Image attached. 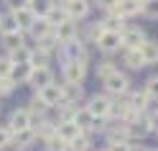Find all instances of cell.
Masks as SVG:
<instances>
[{"label":"cell","instance_id":"7","mask_svg":"<svg viewBox=\"0 0 158 151\" xmlns=\"http://www.w3.org/2000/svg\"><path fill=\"white\" fill-rule=\"evenodd\" d=\"M148 41L145 38V31L138 26H127L123 31V49H140L143 44Z\"/></svg>","mask_w":158,"mask_h":151},{"label":"cell","instance_id":"17","mask_svg":"<svg viewBox=\"0 0 158 151\" xmlns=\"http://www.w3.org/2000/svg\"><path fill=\"white\" fill-rule=\"evenodd\" d=\"M123 64L127 69H143L145 62H143L140 49H123Z\"/></svg>","mask_w":158,"mask_h":151},{"label":"cell","instance_id":"30","mask_svg":"<svg viewBox=\"0 0 158 151\" xmlns=\"http://www.w3.org/2000/svg\"><path fill=\"white\" fill-rule=\"evenodd\" d=\"M69 151H92V141L87 133H79L72 144H69Z\"/></svg>","mask_w":158,"mask_h":151},{"label":"cell","instance_id":"1","mask_svg":"<svg viewBox=\"0 0 158 151\" xmlns=\"http://www.w3.org/2000/svg\"><path fill=\"white\" fill-rule=\"evenodd\" d=\"M102 85H105V92L110 97H125L130 92V77L123 74L120 69H117L115 74H110L107 79H102Z\"/></svg>","mask_w":158,"mask_h":151},{"label":"cell","instance_id":"2","mask_svg":"<svg viewBox=\"0 0 158 151\" xmlns=\"http://www.w3.org/2000/svg\"><path fill=\"white\" fill-rule=\"evenodd\" d=\"M61 74H64V82L82 85L84 77H87V64L84 62H77V59H64V62H61Z\"/></svg>","mask_w":158,"mask_h":151},{"label":"cell","instance_id":"12","mask_svg":"<svg viewBox=\"0 0 158 151\" xmlns=\"http://www.w3.org/2000/svg\"><path fill=\"white\" fill-rule=\"evenodd\" d=\"M38 141V133H36V128H23V131H15L13 133V146L15 149H28V146H33Z\"/></svg>","mask_w":158,"mask_h":151},{"label":"cell","instance_id":"22","mask_svg":"<svg viewBox=\"0 0 158 151\" xmlns=\"http://www.w3.org/2000/svg\"><path fill=\"white\" fill-rule=\"evenodd\" d=\"M105 28L107 31H117V33H123L125 28H127V23H125V18L120 16V13H115V11H107V18H105Z\"/></svg>","mask_w":158,"mask_h":151},{"label":"cell","instance_id":"23","mask_svg":"<svg viewBox=\"0 0 158 151\" xmlns=\"http://www.w3.org/2000/svg\"><path fill=\"white\" fill-rule=\"evenodd\" d=\"M31 54H33V49H28L23 44V46L13 49V51H8V59H10L13 64H31Z\"/></svg>","mask_w":158,"mask_h":151},{"label":"cell","instance_id":"18","mask_svg":"<svg viewBox=\"0 0 158 151\" xmlns=\"http://www.w3.org/2000/svg\"><path fill=\"white\" fill-rule=\"evenodd\" d=\"M28 33H31L36 41H41V38H46V36H51L54 33V26L46 21V18H36V23L28 28Z\"/></svg>","mask_w":158,"mask_h":151},{"label":"cell","instance_id":"4","mask_svg":"<svg viewBox=\"0 0 158 151\" xmlns=\"http://www.w3.org/2000/svg\"><path fill=\"white\" fill-rule=\"evenodd\" d=\"M54 38L59 41V46H69L72 41H77V38H79V28H77V21L66 18L64 23L54 26Z\"/></svg>","mask_w":158,"mask_h":151},{"label":"cell","instance_id":"42","mask_svg":"<svg viewBox=\"0 0 158 151\" xmlns=\"http://www.w3.org/2000/svg\"><path fill=\"white\" fill-rule=\"evenodd\" d=\"M145 151H158V149H145Z\"/></svg>","mask_w":158,"mask_h":151},{"label":"cell","instance_id":"35","mask_svg":"<svg viewBox=\"0 0 158 151\" xmlns=\"http://www.w3.org/2000/svg\"><path fill=\"white\" fill-rule=\"evenodd\" d=\"M145 92H148V97L151 100H158V74L156 77H148V82H145Z\"/></svg>","mask_w":158,"mask_h":151},{"label":"cell","instance_id":"34","mask_svg":"<svg viewBox=\"0 0 158 151\" xmlns=\"http://www.w3.org/2000/svg\"><path fill=\"white\" fill-rule=\"evenodd\" d=\"M140 13H143L145 18H158V0H145Z\"/></svg>","mask_w":158,"mask_h":151},{"label":"cell","instance_id":"19","mask_svg":"<svg viewBox=\"0 0 158 151\" xmlns=\"http://www.w3.org/2000/svg\"><path fill=\"white\" fill-rule=\"evenodd\" d=\"M74 123H77L79 128H82V133H87V136H89V133H92V123H94V115H92L87 108H77Z\"/></svg>","mask_w":158,"mask_h":151},{"label":"cell","instance_id":"38","mask_svg":"<svg viewBox=\"0 0 158 151\" xmlns=\"http://www.w3.org/2000/svg\"><path fill=\"white\" fill-rule=\"evenodd\" d=\"M130 149V141H112L107 144V151H127Z\"/></svg>","mask_w":158,"mask_h":151},{"label":"cell","instance_id":"20","mask_svg":"<svg viewBox=\"0 0 158 151\" xmlns=\"http://www.w3.org/2000/svg\"><path fill=\"white\" fill-rule=\"evenodd\" d=\"M140 54H143V62H145V67L158 64V41H156V38H148V41L140 46Z\"/></svg>","mask_w":158,"mask_h":151},{"label":"cell","instance_id":"9","mask_svg":"<svg viewBox=\"0 0 158 151\" xmlns=\"http://www.w3.org/2000/svg\"><path fill=\"white\" fill-rule=\"evenodd\" d=\"M64 11L72 21H82V18L89 16V0H66Z\"/></svg>","mask_w":158,"mask_h":151},{"label":"cell","instance_id":"36","mask_svg":"<svg viewBox=\"0 0 158 151\" xmlns=\"http://www.w3.org/2000/svg\"><path fill=\"white\" fill-rule=\"evenodd\" d=\"M10 69H13V62L8 56H0V79L10 77Z\"/></svg>","mask_w":158,"mask_h":151},{"label":"cell","instance_id":"28","mask_svg":"<svg viewBox=\"0 0 158 151\" xmlns=\"http://www.w3.org/2000/svg\"><path fill=\"white\" fill-rule=\"evenodd\" d=\"M46 110H48V108H46V103H44V100L38 97V95H36V97H31V103H28V113H31L33 118L41 120V118L46 115Z\"/></svg>","mask_w":158,"mask_h":151},{"label":"cell","instance_id":"24","mask_svg":"<svg viewBox=\"0 0 158 151\" xmlns=\"http://www.w3.org/2000/svg\"><path fill=\"white\" fill-rule=\"evenodd\" d=\"M54 5H56V0H31V3H28V8L36 13V18H46Z\"/></svg>","mask_w":158,"mask_h":151},{"label":"cell","instance_id":"10","mask_svg":"<svg viewBox=\"0 0 158 151\" xmlns=\"http://www.w3.org/2000/svg\"><path fill=\"white\" fill-rule=\"evenodd\" d=\"M36 95L46 103V108H59V105H61V85H56V82L44 87V90H38Z\"/></svg>","mask_w":158,"mask_h":151},{"label":"cell","instance_id":"41","mask_svg":"<svg viewBox=\"0 0 158 151\" xmlns=\"http://www.w3.org/2000/svg\"><path fill=\"white\" fill-rule=\"evenodd\" d=\"M127 151H145L143 146H135V144H130V149H127Z\"/></svg>","mask_w":158,"mask_h":151},{"label":"cell","instance_id":"43","mask_svg":"<svg viewBox=\"0 0 158 151\" xmlns=\"http://www.w3.org/2000/svg\"><path fill=\"white\" fill-rule=\"evenodd\" d=\"M140 3H145V0H140Z\"/></svg>","mask_w":158,"mask_h":151},{"label":"cell","instance_id":"32","mask_svg":"<svg viewBox=\"0 0 158 151\" xmlns=\"http://www.w3.org/2000/svg\"><path fill=\"white\" fill-rule=\"evenodd\" d=\"M8 146H13V131L8 126H0V151H5Z\"/></svg>","mask_w":158,"mask_h":151},{"label":"cell","instance_id":"37","mask_svg":"<svg viewBox=\"0 0 158 151\" xmlns=\"http://www.w3.org/2000/svg\"><path fill=\"white\" fill-rule=\"evenodd\" d=\"M145 120H148V126H151V133H158V110L145 113Z\"/></svg>","mask_w":158,"mask_h":151},{"label":"cell","instance_id":"14","mask_svg":"<svg viewBox=\"0 0 158 151\" xmlns=\"http://www.w3.org/2000/svg\"><path fill=\"white\" fill-rule=\"evenodd\" d=\"M10 13H13V18H15V23H18L21 31H28V28L36 23V13H33L28 5H26V8H18V11H10Z\"/></svg>","mask_w":158,"mask_h":151},{"label":"cell","instance_id":"25","mask_svg":"<svg viewBox=\"0 0 158 151\" xmlns=\"http://www.w3.org/2000/svg\"><path fill=\"white\" fill-rule=\"evenodd\" d=\"M33 128H36L38 138H44V141H48L51 136H56V123H54V120L41 118V120H38V126H33Z\"/></svg>","mask_w":158,"mask_h":151},{"label":"cell","instance_id":"8","mask_svg":"<svg viewBox=\"0 0 158 151\" xmlns=\"http://www.w3.org/2000/svg\"><path fill=\"white\" fill-rule=\"evenodd\" d=\"M28 85H31L36 92L38 90H44V87H48V85H54V72L48 67H38V69H33L31 72V79H28Z\"/></svg>","mask_w":158,"mask_h":151},{"label":"cell","instance_id":"31","mask_svg":"<svg viewBox=\"0 0 158 151\" xmlns=\"http://www.w3.org/2000/svg\"><path fill=\"white\" fill-rule=\"evenodd\" d=\"M66 18H69V16H66V11H64V5H61V8H56V5H54L51 11H48V16H46V21L51 23V26H59V23H64Z\"/></svg>","mask_w":158,"mask_h":151},{"label":"cell","instance_id":"3","mask_svg":"<svg viewBox=\"0 0 158 151\" xmlns=\"http://www.w3.org/2000/svg\"><path fill=\"white\" fill-rule=\"evenodd\" d=\"M87 110H89V113L94 115V118H110V110H112V97L110 95H92L89 100H87V105H84Z\"/></svg>","mask_w":158,"mask_h":151},{"label":"cell","instance_id":"11","mask_svg":"<svg viewBox=\"0 0 158 151\" xmlns=\"http://www.w3.org/2000/svg\"><path fill=\"white\" fill-rule=\"evenodd\" d=\"M82 95H84V87H82V85H69V82L61 85V103L79 108V100H82Z\"/></svg>","mask_w":158,"mask_h":151},{"label":"cell","instance_id":"16","mask_svg":"<svg viewBox=\"0 0 158 151\" xmlns=\"http://www.w3.org/2000/svg\"><path fill=\"white\" fill-rule=\"evenodd\" d=\"M127 105H130L133 110H138V113H143V110L148 108V103H151V97H148L145 90H135V92H127Z\"/></svg>","mask_w":158,"mask_h":151},{"label":"cell","instance_id":"21","mask_svg":"<svg viewBox=\"0 0 158 151\" xmlns=\"http://www.w3.org/2000/svg\"><path fill=\"white\" fill-rule=\"evenodd\" d=\"M31 72H33L31 64H13V69H10V79H13L15 85H28Z\"/></svg>","mask_w":158,"mask_h":151},{"label":"cell","instance_id":"44","mask_svg":"<svg viewBox=\"0 0 158 151\" xmlns=\"http://www.w3.org/2000/svg\"><path fill=\"white\" fill-rule=\"evenodd\" d=\"M102 151H107V149H102Z\"/></svg>","mask_w":158,"mask_h":151},{"label":"cell","instance_id":"40","mask_svg":"<svg viewBox=\"0 0 158 151\" xmlns=\"http://www.w3.org/2000/svg\"><path fill=\"white\" fill-rule=\"evenodd\" d=\"M8 5H10V11H18V8H26L31 0H5Z\"/></svg>","mask_w":158,"mask_h":151},{"label":"cell","instance_id":"5","mask_svg":"<svg viewBox=\"0 0 158 151\" xmlns=\"http://www.w3.org/2000/svg\"><path fill=\"white\" fill-rule=\"evenodd\" d=\"M94 46L100 49L102 54H115V51H120V49H123V33L107 31V28H105V33L94 41Z\"/></svg>","mask_w":158,"mask_h":151},{"label":"cell","instance_id":"45","mask_svg":"<svg viewBox=\"0 0 158 151\" xmlns=\"http://www.w3.org/2000/svg\"><path fill=\"white\" fill-rule=\"evenodd\" d=\"M0 16H3V13H0Z\"/></svg>","mask_w":158,"mask_h":151},{"label":"cell","instance_id":"27","mask_svg":"<svg viewBox=\"0 0 158 151\" xmlns=\"http://www.w3.org/2000/svg\"><path fill=\"white\" fill-rule=\"evenodd\" d=\"M3 46L8 51H13V49L23 46V31H13V33H3Z\"/></svg>","mask_w":158,"mask_h":151},{"label":"cell","instance_id":"13","mask_svg":"<svg viewBox=\"0 0 158 151\" xmlns=\"http://www.w3.org/2000/svg\"><path fill=\"white\" fill-rule=\"evenodd\" d=\"M143 11V3L140 0H117V5H115V13H120L125 21L127 18H133Z\"/></svg>","mask_w":158,"mask_h":151},{"label":"cell","instance_id":"6","mask_svg":"<svg viewBox=\"0 0 158 151\" xmlns=\"http://www.w3.org/2000/svg\"><path fill=\"white\" fill-rule=\"evenodd\" d=\"M33 126V115L28 113V108H15L13 113H10V118H8V128L13 131H23V128H31Z\"/></svg>","mask_w":158,"mask_h":151},{"label":"cell","instance_id":"26","mask_svg":"<svg viewBox=\"0 0 158 151\" xmlns=\"http://www.w3.org/2000/svg\"><path fill=\"white\" fill-rule=\"evenodd\" d=\"M117 72V67H115V62L112 59H105V62H100L94 67V74H97V79H107L110 74H115Z\"/></svg>","mask_w":158,"mask_h":151},{"label":"cell","instance_id":"33","mask_svg":"<svg viewBox=\"0 0 158 151\" xmlns=\"http://www.w3.org/2000/svg\"><path fill=\"white\" fill-rule=\"evenodd\" d=\"M31 67H33V69H38V67H48V54L33 49V54H31Z\"/></svg>","mask_w":158,"mask_h":151},{"label":"cell","instance_id":"39","mask_svg":"<svg viewBox=\"0 0 158 151\" xmlns=\"http://www.w3.org/2000/svg\"><path fill=\"white\" fill-rule=\"evenodd\" d=\"M94 5H97V8H102V11H115L117 0H94Z\"/></svg>","mask_w":158,"mask_h":151},{"label":"cell","instance_id":"15","mask_svg":"<svg viewBox=\"0 0 158 151\" xmlns=\"http://www.w3.org/2000/svg\"><path fill=\"white\" fill-rule=\"evenodd\" d=\"M82 133V128H79L74 120H66V123H56V136L59 138H64L66 144H72V141Z\"/></svg>","mask_w":158,"mask_h":151},{"label":"cell","instance_id":"46","mask_svg":"<svg viewBox=\"0 0 158 151\" xmlns=\"http://www.w3.org/2000/svg\"><path fill=\"white\" fill-rule=\"evenodd\" d=\"M156 136H158V133H156Z\"/></svg>","mask_w":158,"mask_h":151},{"label":"cell","instance_id":"29","mask_svg":"<svg viewBox=\"0 0 158 151\" xmlns=\"http://www.w3.org/2000/svg\"><path fill=\"white\" fill-rule=\"evenodd\" d=\"M13 31H21L18 23H15V18H13V13H3L0 16V36L3 33H13Z\"/></svg>","mask_w":158,"mask_h":151}]
</instances>
